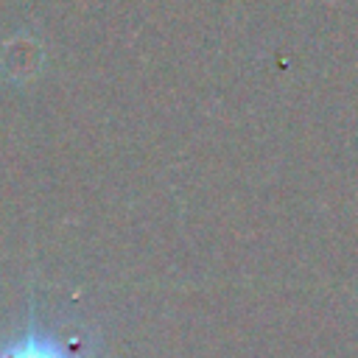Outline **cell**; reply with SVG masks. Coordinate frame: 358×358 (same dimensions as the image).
<instances>
[{
  "instance_id": "6da1fadb",
  "label": "cell",
  "mask_w": 358,
  "mask_h": 358,
  "mask_svg": "<svg viewBox=\"0 0 358 358\" xmlns=\"http://www.w3.org/2000/svg\"><path fill=\"white\" fill-rule=\"evenodd\" d=\"M0 358H76L59 338L42 333L39 327H28L22 336L0 347Z\"/></svg>"
}]
</instances>
